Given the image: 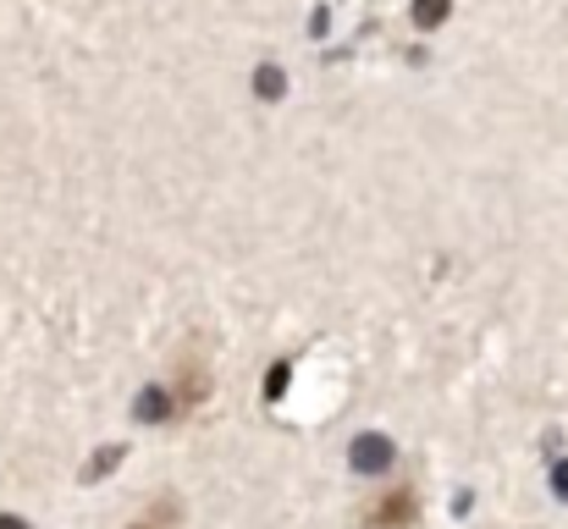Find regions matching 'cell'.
I'll list each match as a JSON object with an SVG mask.
<instances>
[{
	"instance_id": "cell-1",
	"label": "cell",
	"mask_w": 568,
	"mask_h": 529,
	"mask_svg": "<svg viewBox=\"0 0 568 529\" xmlns=\"http://www.w3.org/2000/svg\"><path fill=\"white\" fill-rule=\"evenodd\" d=\"M414 519H419V491L414 486H386L365 513V529H414Z\"/></svg>"
},
{
	"instance_id": "cell-2",
	"label": "cell",
	"mask_w": 568,
	"mask_h": 529,
	"mask_svg": "<svg viewBox=\"0 0 568 529\" xmlns=\"http://www.w3.org/2000/svg\"><path fill=\"white\" fill-rule=\"evenodd\" d=\"M354 469L359 475H386L392 469V441L386 436H359L354 441Z\"/></svg>"
},
{
	"instance_id": "cell-3",
	"label": "cell",
	"mask_w": 568,
	"mask_h": 529,
	"mask_svg": "<svg viewBox=\"0 0 568 529\" xmlns=\"http://www.w3.org/2000/svg\"><path fill=\"white\" fill-rule=\"evenodd\" d=\"M178 414H183V408H178L172 386H150L144 403H139V419H144V425H161V419H178Z\"/></svg>"
},
{
	"instance_id": "cell-4",
	"label": "cell",
	"mask_w": 568,
	"mask_h": 529,
	"mask_svg": "<svg viewBox=\"0 0 568 529\" xmlns=\"http://www.w3.org/2000/svg\"><path fill=\"white\" fill-rule=\"evenodd\" d=\"M122 458H128V447H105V452L89 464V475H83V480H100V475H105V469H116Z\"/></svg>"
},
{
	"instance_id": "cell-5",
	"label": "cell",
	"mask_w": 568,
	"mask_h": 529,
	"mask_svg": "<svg viewBox=\"0 0 568 529\" xmlns=\"http://www.w3.org/2000/svg\"><path fill=\"white\" fill-rule=\"evenodd\" d=\"M442 11H447V0H419V11H414V17H419V22H436Z\"/></svg>"
},
{
	"instance_id": "cell-6",
	"label": "cell",
	"mask_w": 568,
	"mask_h": 529,
	"mask_svg": "<svg viewBox=\"0 0 568 529\" xmlns=\"http://www.w3.org/2000/svg\"><path fill=\"white\" fill-rule=\"evenodd\" d=\"M282 386H287V364H276V369H271V397H282Z\"/></svg>"
},
{
	"instance_id": "cell-7",
	"label": "cell",
	"mask_w": 568,
	"mask_h": 529,
	"mask_svg": "<svg viewBox=\"0 0 568 529\" xmlns=\"http://www.w3.org/2000/svg\"><path fill=\"white\" fill-rule=\"evenodd\" d=\"M552 480H558V497H568V464L558 469V475H552Z\"/></svg>"
},
{
	"instance_id": "cell-8",
	"label": "cell",
	"mask_w": 568,
	"mask_h": 529,
	"mask_svg": "<svg viewBox=\"0 0 568 529\" xmlns=\"http://www.w3.org/2000/svg\"><path fill=\"white\" fill-rule=\"evenodd\" d=\"M0 529H28L22 519H11V513H0Z\"/></svg>"
},
{
	"instance_id": "cell-9",
	"label": "cell",
	"mask_w": 568,
	"mask_h": 529,
	"mask_svg": "<svg viewBox=\"0 0 568 529\" xmlns=\"http://www.w3.org/2000/svg\"><path fill=\"white\" fill-rule=\"evenodd\" d=\"M133 529H155V525H133Z\"/></svg>"
}]
</instances>
